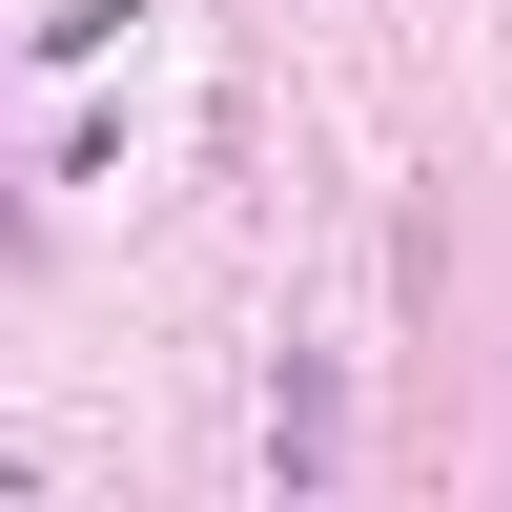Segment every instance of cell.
<instances>
[{
	"label": "cell",
	"instance_id": "1",
	"mask_svg": "<svg viewBox=\"0 0 512 512\" xmlns=\"http://www.w3.org/2000/svg\"><path fill=\"white\" fill-rule=\"evenodd\" d=\"M267 472H287V492L349 472V369H328V349H287V369H267Z\"/></svg>",
	"mask_w": 512,
	"mask_h": 512
}]
</instances>
